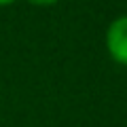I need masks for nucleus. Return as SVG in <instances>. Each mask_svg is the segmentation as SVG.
Returning a JSON list of instances; mask_svg holds the SVG:
<instances>
[{"mask_svg":"<svg viewBox=\"0 0 127 127\" xmlns=\"http://www.w3.org/2000/svg\"><path fill=\"white\" fill-rule=\"evenodd\" d=\"M104 45L110 59L127 68V15H119L108 23L104 34Z\"/></svg>","mask_w":127,"mask_h":127,"instance_id":"obj_1","label":"nucleus"},{"mask_svg":"<svg viewBox=\"0 0 127 127\" xmlns=\"http://www.w3.org/2000/svg\"><path fill=\"white\" fill-rule=\"evenodd\" d=\"M17 0H0V6H11V4H15Z\"/></svg>","mask_w":127,"mask_h":127,"instance_id":"obj_3","label":"nucleus"},{"mask_svg":"<svg viewBox=\"0 0 127 127\" xmlns=\"http://www.w3.org/2000/svg\"><path fill=\"white\" fill-rule=\"evenodd\" d=\"M26 2H30L34 6H53L57 2H62V0H26Z\"/></svg>","mask_w":127,"mask_h":127,"instance_id":"obj_2","label":"nucleus"}]
</instances>
